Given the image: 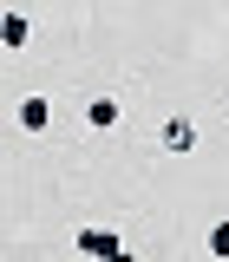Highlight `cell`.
Listing matches in <instances>:
<instances>
[{
	"instance_id": "6da1fadb",
	"label": "cell",
	"mask_w": 229,
	"mask_h": 262,
	"mask_svg": "<svg viewBox=\"0 0 229 262\" xmlns=\"http://www.w3.org/2000/svg\"><path fill=\"white\" fill-rule=\"evenodd\" d=\"M72 249H79V256H92V262H111V256H125V236H118V229H105V223H85L79 236H72Z\"/></svg>"
},
{
	"instance_id": "3957f363",
	"label": "cell",
	"mask_w": 229,
	"mask_h": 262,
	"mask_svg": "<svg viewBox=\"0 0 229 262\" xmlns=\"http://www.w3.org/2000/svg\"><path fill=\"white\" fill-rule=\"evenodd\" d=\"M157 144H164V151H177V158H190V151H196V125H190V118H164Z\"/></svg>"
},
{
	"instance_id": "5b68a950",
	"label": "cell",
	"mask_w": 229,
	"mask_h": 262,
	"mask_svg": "<svg viewBox=\"0 0 229 262\" xmlns=\"http://www.w3.org/2000/svg\"><path fill=\"white\" fill-rule=\"evenodd\" d=\"M27 39H33V20L20 13V7H7V13H0V46H13V53H20Z\"/></svg>"
},
{
	"instance_id": "277c9868",
	"label": "cell",
	"mask_w": 229,
	"mask_h": 262,
	"mask_svg": "<svg viewBox=\"0 0 229 262\" xmlns=\"http://www.w3.org/2000/svg\"><path fill=\"white\" fill-rule=\"evenodd\" d=\"M13 118H20V131H53V98H20V112H13Z\"/></svg>"
},
{
	"instance_id": "7a4b0ae2",
	"label": "cell",
	"mask_w": 229,
	"mask_h": 262,
	"mask_svg": "<svg viewBox=\"0 0 229 262\" xmlns=\"http://www.w3.org/2000/svg\"><path fill=\"white\" fill-rule=\"evenodd\" d=\"M118 118H125V105H118L111 92H92V98H85V125H92V131H118Z\"/></svg>"
},
{
	"instance_id": "8992f818",
	"label": "cell",
	"mask_w": 229,
	"mask_h": 262,
	"mask_svg": "<svg viewBox=\"0 0 229 262\" xmlns=\"http://www.w3.org/2000/svg\"><path fill=\"white\" fill-rule=\"evenodd\" d=\"M210 256L229 262V223H210Z\"/></svg>"
}]
</instances>
